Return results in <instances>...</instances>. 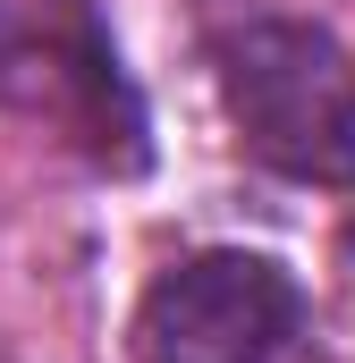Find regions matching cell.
Instances as JSON below:
<instances>
[{"label":"cell","mask_w":355,"mask_h":363,"mask_svg":"<svg viewBox=\"0 0 355 363\" xmlns=\"http://www.w3.org/2000/svg\"><path fill=\"white\" fill-rule=\"evenodd\" d=\"M0 77L26 85L34 110H51L102 161H119V169L144 161V118L119 85L110 43L93 34L85 0H0Z\"/></svg>","instance_id":"obj_3"},{"label":"cell","mask_w":355,"mask_h":363,"mask_svg":"<svg viewBox=\"0 0 355 363\" xmlns=\"http://www.w3.org/2000/svg\"><path fill=\"white\" fill-rule=\"evenodd\" d=\"M237 144L305 186H355V60L305 17H246L220 43Z\"/></svg>","instance_id":"obj_1"},{"label":"cell","mask_w":355,"mask_h":363,"mask_svg":"<svg viewBox=\"0 0 355 363\" xmlns=\"http://www.w3.org/2000/svg\"><path fill=\"white\" fill-rule=\"evenodd\" d=\"M305 296L271 254L212 245L161 271L136 304V363H279L296 347Z\"/></svg>","instance_id":"obj_2"}]
</instances>
